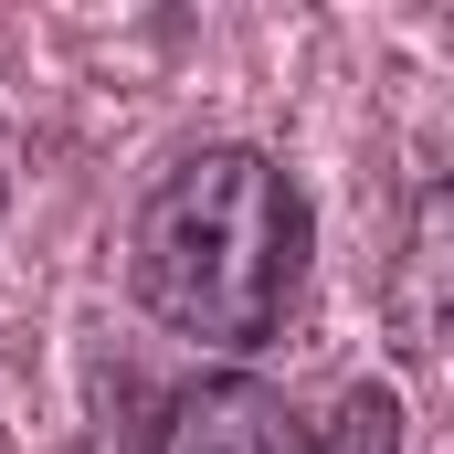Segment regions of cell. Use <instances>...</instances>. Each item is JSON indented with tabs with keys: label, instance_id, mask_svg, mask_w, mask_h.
<instances>
[{
	"label": "cell",
	"instance_id": "6da1fadb",
	"mask_svg": "<svg viewBox=\"0 0 454 454\" xmlns=\"http://www.w3.org/2000/svg\"><path fill=\"white\" fill-rule=\"evenodd\" d=\"M307 254H317V212L296 169L254 137H201L127 212V296L169 339L254 359L307 307Z\"/></svg>",
	"mask_w": 454,
	"mask_h": 454
},
{
	"label": "cell",
	"instance_id": "7a4b0ae2",
	"mask_svg": "<svg viewBox=\"0 0 454 454\" xmlns=\"http://www.w3.org/2000/svg\"><path fill=\"white\" fill-rule=\"evenodd\" d=\"M148 454H317V423H296V402L254 370H201L159 402Z\"/></svg>",
	"mask_w": 454,
	"mask_h": 454
},
{
	"label": "cell",
	"instance_id": "3957f363",
	"mask_svg": "<svg viewBox=\"0 0 454 454\" xmlns=\"http://www.w3.org/2000/svg\"><path fill=\"white\" fill-rule=\"evenodd\" d=\"M391 328L412 359H454V169L412 191L391 243Z\"/></svg>",
	"mask_w": 454,
	"mask_h": 454
},
{
	"label": "cell",
	"instance_id": "277c9868",
	"mask_svg": "<svg viewBox=\"0 0 454 454\" xmlns=\"http://www.w3.org/2000/svg\"><path fill=\"white\" fill-rule=\"evenodd\" d=\"M402 434H412L402 391H391V380H348L339 412L317 423V454H402Z\"/></svg>",
	"mask_w": 454,
	"mask_h": 454
},
{
	"label": "cell",
	"instance_id": "5b68a950",
	"mask_svg": "<svg viewBox=\"0 0 454 454\" xmlns=\"http://www.w3.org/2000/svg\"><path fill=\"white\" fill-rule=\"evenodd\" d=\"M0 201H11V148H0Z\"/></svg>",
	"mask_w": 454,
	"mask_h": 454
}]
</instances>
